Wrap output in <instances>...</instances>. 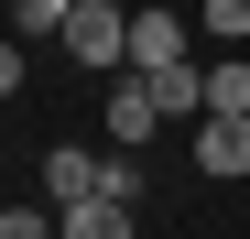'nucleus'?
Instances as JSON below:
<instances>
[{"mask_svg": "<svg viewBox=\"0 0 250 239\" xmlns=\"http://www.w3.org/2000/svg\"><path fill=\"white\" fill-rule=\"evenodd\" d=\"M55 44H65L76 65H131V11H120V0H76Z\"/></svg>", "mask_w": 250, "mask_h": 239, "instance_id": "f257e3e1", "label": "nucleus"}, {"mask_svg": "<svg viewBox=\"0 0 250 239\" xmlns=\"http://www.w3.org/2000/svg\"><path fill=\"white\" fill-rule=\"evenodd\" d=\"M174 55H196V22H185V11H163V0H142V11H131V76L174 65Z\"/></svg>", "mask_w": 250, "mask_h": 239, "instance_id": "f03ea898", "label": "nucleus"}, {"mask_svg": "<svg viewBox=\"0 0 250 239\" xmlns=\"http://www.w3.org/2000/svg\"><path fill=\"white\" fill-rule=\"evenodd\" d=\"M87 196H109V163L76 152V141H55L44 152V207H87Z\"/></svg>", "mask_w": 250, "mask_h": 239, "instance_id": "7ed1b4c3", "label": "nucleus"}, {"mask_svg": "<svg viewBox=\"0 0 250 239\" xmlns=\"http://www.w3.org/2000/svg\"><path fill=\"white\" fill-rule=\"evenodd\" d=\"M142 87H152V109H163V120H207V65H196V55H174V65H152Z\"/></svg>", "mask_w": 250, "mask_h": 239, "instance_id": "20e7f679", "label": "nucleus"}, {"mask_svg": "<svg viewBox=\"0 0 250 239\" xmlns=\"http://www.w3.org/2000/svg\"><path fill=\"white\" fill-rule=\"evenodd\" d=\"M55 239H142V207L87 196V207H55Z\"/></svg>", "mask_w": 250, "mask_h": 239, "instance_id": "39448f33", "label": "nucleus"}, {"mask_svg": "<svg viewBox=\"0 0 250 239\" xmlns=\"http://www.w3.org/2000/svg\"><path fill=\"white\" fill-rule=\"evenodd\" d=\"M196 174H250V120H196Z\"/></svg>", "mask_w": 250, "mask_h": 239, "instance_id": "423d86ee", "label": "nucleus"}, {"mask_svg": "<svg viewBox=\"0 0 250 239\" xmlns=\"http://www.w3.org/2000/svg\"><path fill=\"white\" fill-rule=\"evenodd\" d=\"M152 131H163V109H152V87H142V76H131V87H109V141H120V152H142Z\"/></svg>", "mask_w": 250, "mask_h": 239, "instance_id": "0eeeda50", "label": "nucleus"}, {"mask_svg": "<svg viewBox=\"0 0 250 239\" xmlns=\"http://www.w3.org/2000/svg\"><path fill=\"white\" fill-rule=\"evenodd\" d=\"M207 120H250V65L218 44V65H207Z\"/></svg>", "mask_w": 250, "mask_h": 239, "instance_id": "6e6552de", "label": "nucleus"}, {"mask_svg": "<svg viewBox=\"0 0 250 239\" xmlns=\"http://www.w3.org/2000/svg\"><path fill=\"white\" fill-rule=\"evenodd\" d=\"M76 0H11V44H55Z\"/></svg>", "mask_w": 250, "mask_h": 239, "instance_id": "1a4fd4ad", "label": "nucleus"}, {"mask_svg": "<svg viewBox=\"0 0 250 239\" xmlns=\"http://www.w3.org/2000/svg\"><path fill=\"white\" fill-rule=\"evenodd\" d=\"M196 33L207 44H250V0H196Z\"/></svg>", "mask_w": 250, "mask_h": 239, "instance_id": "9d476101", "label": "nucleus"}, {"mask_svg": "<svg viewBox=\"0 0 250 239\" xmlns=\"http://www.w3.org/2000/svg\"><path fill=\"white\" fill-rule=\"evenodd\" d=\"M0 239H55V207H0Z\"/></svg>", "mask_w": 250, "mask_h": 239, "instance_id": "9b49d317", "label": "nucleus"}, {"mask_svg": "<svg viewBox=\"0 0 250 239\" xmlns=\"http://www.w3.org/2000/svg\"><path fill=\"white\" fill-rule=\"evenodd\" d=\"M0 98H22V44L0 33Z\"/></svg>", "mask_w": 250, "mask_h": 239, "instance_id": "f8f14e48", "label": "nucleus"}]
</instances>
